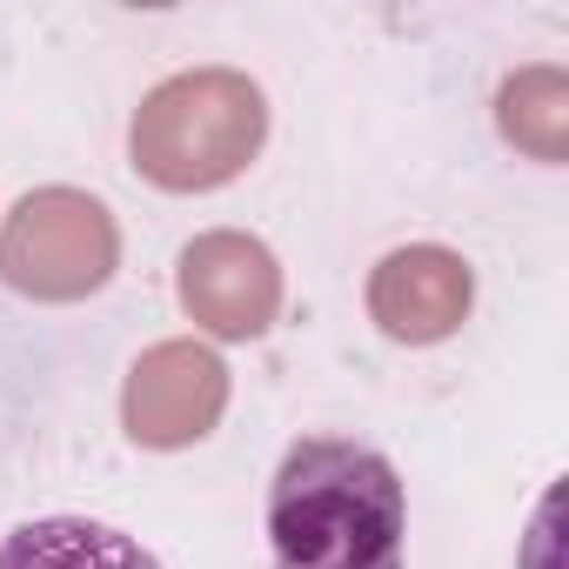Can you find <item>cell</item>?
I'll return each mask as SVG.
<instances>
[{
    "instance_id": "ba28073f",
    "label": "cell",
    "mask_w": 569,
    "mask_h": 569,
    "mask_svg": "<svg viewBox=\"0 0 569 569\" xmlns=\"http://www.w3.org/2000/svg\"><path fill=\"white\" fill-rule=\"evenodd\" d=\"M502 134L516 148H529L536 161H562L569 154V81L556 68H522L502 88Z\"/></svg>"
},
{
    "instance_id": "5b68a950",
    "label": "cell",
    "mask_w": 569,
    "mask_h": 569,
    "mask_svg": "<svg viewBox=\"0 0 569 569\" xmlns=\"http://www.w3.org/2000/svg\"><path fill=\"white\" fill-rule=\"evenodd\" d=\"M181 302L201 329H214L228 342L261 336L281 309V268L254 234H234V228L201 234L181 254Z\"/></svg>"
},
{
    "instance_id": "52a82bcc",
    "label": "cell",
    "mask_w": 569,
    "mask_h": 569,
    "mask_svg": "<svg viewBox=\"0 0 569 569\" xmlns=\"http://www.w3.org/2000/svg\"><path fill=\"white\" fill-rule=\"evenodd\" d=\"M0 569H161L141 542H128L121 529L81 522V516H54V522H28L8 536Z\"/></svg>"
},
{
    "instance_id": "6da1fadb",
    "label": "cell",
    "mask_w": 569,
    "mask_h": 569,
    "mask_svg": "<svg viewBox=\"0 0 569 569\" xmlns=\"http://www.w3.org/2000/svg\"><path fill=\"white\" fill-rule=\"evenodd\" d=\"M402 476L362 442H296L268 489L274 569H402Z\"/></svg>"
},
{
    "instance_id": "277c9868",
    "label": "cell",
    "mask_w": 569,
    "mask_h": 569,
    "mask_svg": "<svg viewBox=\"0 0 569 569\" xmlns=\"http://www.w3.org/2000/svg\"><path fill=\"white\" fill-rule=\"evenodd\" d=\"M121 409H128V436L148 449L201 442L228 409V369L201 342H161L128 369Z\"/></svg>"
},
{
    "instance_id": "8992f818",
    "label": "cell",
    "mask_w": 569,
    "mask_h": 569,
    "mask_svg": "<svg viewBox=\"0 0 569 569\" xmlns=\"http://www.w3.org/2000/svg\"><path fill=\"white\" fill-rule=\"evenodd\" d=\"M469 296H476L469 261L449 248H396L369 274V316L396 342H442L469 316Z\"/></svg>"
},
{
    "instance_id": "7a4b0ae2",
    "label": "cell",
    "mask_w": 569,
    "mask_h": 569,
    "mask_svg": "<svg viewBox=\"0 0 569 569\" xmlns=\"http://www.w3.org/2000/svg\"><path fill=\"white\" fill-rule=\"evenodd\" d=\"M268 134L261 88L234 68H194L161 81L134 114V168L154 188L194 194L234 181Z\"/></svg>"
},
{
    "instance_id": "3957f363",
    "label": "cell",
    "mask_w": 569,
    "mask_h": 569,
    "mask_svg": "<svg viewBox=\"0 0 569 569\" xmlns=\"http://www.w3.org/2000/svg\"><path fill=\"white\" fill-rule=\"evenodd\" d=\"M114 214L81 188H41L0 228V274L34 302H81L114 274Z\"/></svg>"
}]
</instances>
